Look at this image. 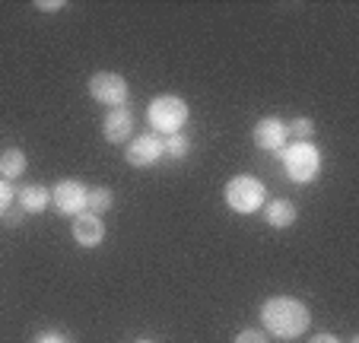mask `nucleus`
I'll return each instance as SVG.
<instances>
[{
	"instance_id": "nucleus-14",
	"label": "nucleus",
	"mask_w": 359,
	"mask_h": 343,
	"mask_svg": "<svg viewBox=\"0 0 359 343\" xmlns=\"http://www.w3.org/2000/svg\"><path fill=\"white\" fill-rule=\"evenodd\" d=\"M111 203H115V194H111V188H89L86 191V213L93 216H102V213H109Z\"/></svg>"
},
{
	"instance_id": "nucleus-5",
	"label": "nucleus",
	"mask_w": 359,
	"mask_h": 343,
	"mask_svg": "<svg viewBox=\"0 0 359 343\" xmlns=\"http://www.w3.org/2000/svg\"><path fill=\"white\" fill-rule=\"evenodd\" d=\"M89 95H93L99 105H109V108H121L128 102V80L121 74H111V70H102V74H93L89 80Z\"/></svg>"
},
{
	"instance_id": "nucleus-3",
	"label": "nucleus",
	"mask_w": 359,
	"mask_h": 343,
	"mask_svg": "<svg viewBox=\"0 0 359 343\" xmlns=\"http://www.w3.org/2000/svg\"><path fill=\"white\" fill-rule=\"evenodd\" d=\"M283 168H286V175L292 178L296 184H309L318 178L321 172V153L315 143H290V147L283 149Z\"/></svg>"
},
{
	"instance_id": "nucleus-20",
	"label": "nucleus",
	"mask_w": 359,
	"mask_h": 343,
	"mask_svg": "<svg viewBox=\"0 0 359 343\" xmlns=\"http://www.w3.org/2000/svg\"><path fill=\"white\" fill-rule=\"evenodd\" d=\"M35 343H67V337H64V334H55V330H48V334H41Z\"/></svg>"
},
{
	"instance_id": "nucleus-9",
	"label": "nucleus",
	"mask_w": 359,
	"mask_h": 343,
	"mask_svg": "<svg viewBox=\"0 0 359 343\" xmlns=\"http://www.w3.org/2000/svg\"><path fill=\"white\" fill-rule=\"evenodd\" d=\"M70 232H74V242L80 248H99L102 238H105V222L93 213H80L70 222Z\"/></svg>"
},
{
	"instance_id": "nucleus-7",
	"label": "nucleus",
	"mask_w": 359,
	"mask_h": 343,
	"mask_svg": "<svg viewBox=\"0 0 359 343\" xmlns=\"http://www.w3.org/2000/svg\"><path fill=\"white\" fill-rule=\"evenodd\" d=\"M124 159H128V166H137V168L156 166V162L163 159V137L143 134V137H137V140H130V147H128V153H124Z\"/></svg>"
},
{
	"instance_id": "nucleus-1",
	"label": "nucleus",
	"mask_w": 359,
	"mask_h": 343,
	"mask_svg": "<svg viewBox=\"0 0 359 343\" xmlns=\"http://www.w3.org/2000/svg\"><path fill=\"white\" fill-rule=\"evenodd\" d=\"M261 324L277 340H296V337H302L309 330L312 311H309L305 302H299L292 296H273L261 305Z\"/></svg>"
},
{
	"instance_id": "nucleus-2",
	"label": "nucleus",
	"mask_w": 359,
	"mask_h": 343,
	"mask_svg": "<svg viewBox=\"0 0 359 343\" xmlns=\"http://www.w3.org/2000/svg\"><path fill=\"white\" fill-rule=\"evenodd\" d=\"M223 201H226V207L236 210V213H258L267 201V188H264V182L255 175H236L226 182Z\"/></svg>"
},
{
	"instance_id": "nucleus-4",
	"label": "nucleus",
	"mask_w": 359,
	"mask_h": 343,
	"mask_svg": "<svg viewBox=\"0 0 359 343\" xmlns=\"http://www.w3.org/2000/svg\"><path fill=\"white\" fill-rule=\"evenodd\" d=\"M188 102L178 99V95H156V99L147 105V118L149 124L159 130V134H178V130L188 124Z\"/></svg>"
},
{
	"instance_id": "nucleus-23",
	"label": "nucleus",
	"mask_w": 359,
	"mask_h": 343,
	"mask_svg": "<svg viewBox=\"0 0 359 343\" xmlns=\"http://www.w3.org/2000/svg\"><path fill=\"white\" fill-rule=\"evenodd\" d=\"M350 343H359V340H356V337H353V340H350Z\"/></svg>"
},
{
	"instance_id": "nucleus-8",
	"label": "nucleus",
	"mask_w": 359,
	"mask_h": 343,
	"mask_svg": "<svg viewBox=\"0 0 359 343\" xmlns=\"http://www.w3.org/2000/svg\"><path fill=\"white\" fill-rule=\"evenodd\" d=\"M251 137H255V143H258L261 149H267V153H283L286 149V124L280 121V118H264V121L255 124V130H251Z\"/></svg>"
},
{
	"instance_id": "nucleus-12",
	"label": "nucleus",
	"mask_w": 359,
	"mask_h": 343,
	"mask_svg": "<svg viewBox=\"0 0 359 343\" xmlns=\"http://www.w3.org/2000/svg\"><path fill=\"white\" fill-rule=\"evenodd\" d=\"M16 203H20L22 213H45L48 203H51V191L41 188V184H26L16 194Z\"/></svg>"
},
{
	"instance_id": "nucleus-10",
	"label": "nucleus",
	"mask_w": 359,
	"mask_h": 343,
	"mask_svg": "<svg viewBox=\"0 0 359 343\" xmlns=\"http://www.w3.org/2000/svg\"><path fill=\"white\" fill-rule=\"evenodd\" d=\"M130 130H134V114H130V108H111L109 114H105V121H102V134H105V140L109 143H124L130 140Z\"/></svg>"
},
{
	"instance_id": "nucleus-18",
	"label": "nucleus",
	"mask_w": 359,
	"mask_h": 343,
	"mask_svg": "<svg viewBox=\"0 0 359 343\" xmlns=\"http://www.w3.org/2000/svg\"><path fill=\"white\" fill-rule=\"evenodd\" d=\"M13 201H16V194H13V188H10V182H4V178H0V216L13 207Z\"/></svg>"
},
{
	"instance_id": "nucleus-16",
	"label": "nucleus",
	"mask_w": 359,
	"mask_h": 343,
	"mask_svg": "<svg viewBox=\"0 0 359 343\" xmlns=\"http://www.w3.org/2000/svg\"><path fill=\"white\" fill-rule=\"evenodd\" d=\"M312 134H315V121H312V118H296V121L286 124V137H292L296 143L312 140Z\"/></svg>"
},
{
	"instance_id": "nucleus-22",
	"label": "nucleus",
	"mask_w": 359,
	"mask_h": 343,
	"mask_svg": "<svg viewBox=\"0 0 359 343\" xmlns=\"http://www.w3.org/2000/svg\"><path fill=\"white\" fill-rule=\"evenodd\" d=\"M137 343H153V340H137Z\"/></svg>"
},
{
	"instance_id": "nucleus-17",
	"label": "nucleus",
	"mask_w": 359,
	"mask_h": 343,
	"mask_svg": "<svg viewBox=\"0 0 359 343\" xmlns=\"http://www.w3.org/2000/svg\"><path fill=\"white\" fill-rule=\"evenodd\" d=\"M232 343H271V337H267L264 330H255V328H248V330H242V334H238Z\"/></svg>"
},
{
	"instance_id": "nucleus-6",
	"label": "nucleus",
	"mask_w": 359,
	"mask_h": 343,
	"mask_svg": "<svg viewBox=\"0 0 359 343\" xmlns=\"http://www.w3.org/2000/svg\"><path fill=\"white\" fill-rule=\"evenodd\" d=\"M86 184L76 182V178H64L51 188V201H55V210L64 216H80L86 213Z\"/></svg>"
},
{
	"instance_id": "nucleus-15",
	"label": "nucleus",
	"mask_w": 359,
	"mask_h": 343,
	"mask_svg": "<svg viewBox=\"0 0 359 343\" xmlns=\"http://www.w3.org/2000/svg\"><path fill=\"white\" fill-rule=\"evenodd\" d=\"M188 153H191V140L184 134H169L163 140V156H169V159H184Z\"/></svg>"
},
{
	"instance_id": "nucleus-21",
	"label": "nucleus",
	"mask_w": 359,
	"mask_h": 343,
	"mask_svg": "<svg viewBox=\"0 0 359 343\" xmlns=\"http://www.w3.org/2000/svg\"><path fill=\"white\" fill-rule=\"evenodd\" d=\"M309 343H340V340H337V337H334V334H315Z\"/></svg>"
},
{
	"instance_id": "nucleus-19",
	"label": "nucleus",
	"mask_w": 359,
	"mask_h": 343,
	"mask_svg": "<svg viewBox=\"0 0 359 343\" xmlns=\"http://www.w3.org/2000/svg\"><path fill=\"white\" fill-rule=\"evenodd\" d=\"M35 7H39V10H48V13H55V10H64V0H39Z\"/></svg>"
},
{
	"instance_id": "nucleus-11",
	"label": "nucleus",
	"mask_w": 359,
	"mask_h": 343,
	"mask_svg": "<svg viewBox=\"0 0 359 343\" xmlns=\"http://www.w3.org/2000/svg\"><path fill=\"white\" fill-rule=\"evenodd\" d=\"M296 203L292 201H283V197H277V201H264V220L267 226L273 229H290L292 222H296Z\"/></svg>"
},
{
	"instance_id": "nucleus-13",
	"label": "nucleus",
	"mask_w": 359,
	"mask_h": 343,
	"mask_svg": "<svg viewBox=\"0 0 359 343\" xmlns=\"http://www.w3.org/2000/svg\"><path fill=\"white\" fill-rule=\"evenodd\" d=\"M22 172H26V153H22L20 147L4 149V153H0V178H4V182H13Z\"/></svg>"
}]
</instances>
